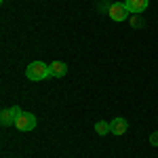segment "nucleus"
I'll return each mask as SVG.
<instances>
[{
  "label": "nucleus",
  "mask_w": 158,
  "mask_h": 158,
  "mask_svg": "<svg viewBox=\"0 0 158 158\" xmlns=\"http://www.w3.org/2000/svg\"><path fill=\"white\" fill-rule=\"evenodd\" d=\"M25 76L27 80H34V82H40V80H47L51 76L49 65L44 61H32L27 68H25Z\"/></svg>",
  "instance_id": "1"
},
{
  "label": "nucleus",
  "mask_w": 158,
  "mask_h": 158,
  "mask_svg": "<svg viewBox=\"0 0 158 158\" xmlns=\"http://www.w3.org/2000/svg\"><path fill=\"white\" fill-rule=\"evenodd\" d=\"M110 19L112 21H124L127 17H129V9H127V4L124 2H114L112 6H110Z\"/></svg>",
  "instance_id": "4"
},
{
  "label": "nucleus",
  "mask_w": 158,
  "mask_h": 158,
  "mask_svg": "<svg viewBox=\"0 0 158 158\" xmlns=\"http://www.w3.org/2000/svg\"><path fill=\"white\" fill-rule=\"evenodd\" d=\"M150 143H152L154 148H158V131H154V133L150 135Z\"/></svg>",
  "instance_id": "9"
},
{
  "label": "nucleus",
  "mask_w": 158,
  "mask_h": 158,
  "mask_svg": "<svg viewBox=\"0 0 158 158\" xmlns=\"http://www.w3.org/2000/svg\"><path fill=\"white\" fill-rule=\"evenodd\" d=\"M124 4H127L129 13H143L150 4V0H124Z\"/></svg>",
  "instance_id": "7"
},
{
  "label": "nucleus",
  "mask_w": 158,
  "mask_h": 158,
  "mask_svg": "<svg viewBox=\"0 0 158 158\" xmlns=\"http://www.w3.org/2000/svg\"><path fill=\"white\" fill-rule=\"evenodd\" d=\"M95 131H97V135H108L110 133V122L97 120V122H95Z\"/></svg>",
  "instance_id": "8"
},
{
  "label": "nucleus",
  "mask_w": 158,
  "mask_h": 158,
  "mask_svg": "<svg viewBox=\"0 0 158 158\" xmlns=\"http://www.w3.org/2000/svg\"><path fill=\"white\" fill-rule=\"evenodd\" d=\"M49 72L53 78H63L65 74H68V63H63V61H53L49 63Z\"/></svg>",
  "instance_id": "6"
},
{
  "label": "nucleus",
  "mask_w": 158,
  "mask_h": 158,
  "mask_svg": "<svg viewBox=\"0 0 158 158\" xmlns=\"http://www.w3.org/2000/svg\"><path fill=\"white\" fill-rule=\"evenodd\" d=\"M21 112H23V110L19 108V106H13V108L2 110V114H0V122H2V127H11V124H15V120L21 116Z\"/></svg>",
  "instance_id": "3"
},
{
  "label": "nucleus",
  "mask_w": 158,
  "mask_h": 158,
  "mask_svg": "<svg viewBox=\"0 0 158 158\" xmlns=\"http://www.w3.org/2000/svg\"><path fill=\"white\" fill-rule=\"evenodd\" d=\"M15 129L21 131V133H27V131H34L36 129V116L30 114V112H21V116L15 120Z\"/></svg>",
  "instance_id": "2"
},
{
  "label": "nucleus",
  "mask_w": 158,
  "mask_h": 158,
  "mask_svg": "<svg viewBox=\"0 0 158 158\" xmlns=\"http://www.w3.org/2000/svg\"><path fill=\"white\" fill-rule=\"evenodd\" d=\"M129 131V122H127V118H114V120L110 122V133H114V135H124Z\"/></svg>",
  "instance_id": "5"
}]
</instances>
